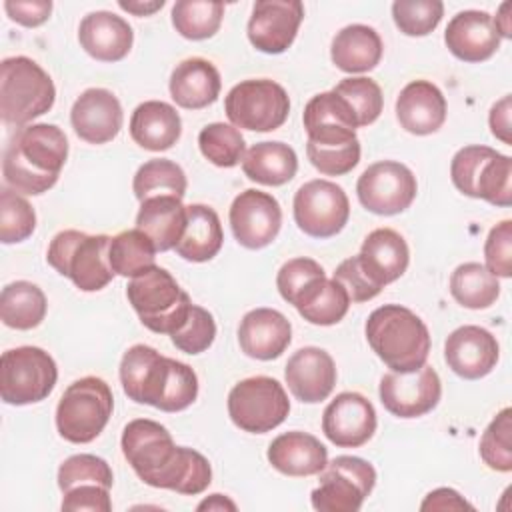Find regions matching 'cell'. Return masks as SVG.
I'll list each match as a JSON object with an SVG mask.
<instances>
[{
    "label": "cell",
    "instance_id": "obj_1",
    "mask_svg": "<svg viewBox=\"0 0 512 512\" xmlns=\"http://www.w3.org/2000/svg\"><path fill=\"white\" fill-rule=\"evenodd\" d=\"M120 446L136 476L152 488L194 496L212 482L210 462L192 448L176 446L160 422L130 420L124 426Z\"/></svg>",
    "mask_w": 512,
    "mask_h": 512
},
{
    "label": "cell",
    "instance_id": "obj_2",
    "mask_svg": "<svg viewBox=\"0 0 512 512\" xmlns=\"http://www.w3.org/2000/svg\"><path fill=\"white\" fill-rule=\"evenodd\" d=\"M120 382L130 400L162 412L186 410L198 396L196 372L146 344H134L124 352Z\"/></svg>",
    "mask_w": 512,
    "mask_h": 512
},
{
    "label": "cell",
    "instance_id": "obj_3",
    "mask_svg": "<svg viewBox=\"0 0 512 512\" xmlns=\"http://www.w3.org/2000/svg\"><path fill=\"white\" fill-rule=\"evenodd\" d=\"M66 158L68 140L56 124H28L12 136L2 174L12 190L38 196L56 184Z\"/></svg>",
    "mask_w": 512,
    "mask_h": 512
},
{
    "label": "cell",
    "instance_id": "obj_4",
    "mask_svg": "<svg viewBox=\"0 0 512 512\" xmlns=\"http://www.w3.org/2000/svg\"><path fill=\"white\" fill-rule=\"evenodd\" d=\"M366 340L392 372H414L428 360V326L400 304H384L368 316Z\"/></svg>",
    "mask_w": 512,
    "mask_h": 512
},
{
    "label": "cell",
    "instance_id": "obj_5",
    "mask_svg": "<svg viewBox=\"0 0 512 512\" xmlns=\"http://www.w3.org/2000/svg\"><path fill=\"white\" fill-rule=\"evenodd\" d=\"M56 100V88L44 68L28 56L4 58L0 64V116L4 124L22 128L46 114Z\"/></svg>",
    "mask_w": 512,
    "mask_h": 512
},
{
    "label": "cell",
    "instance_id": "obj_6",
    "mask_svg": "<svg viewBox=\"0 0 512 512\" xmlns=\"http://www.w3.org/2000/svg\"><path fill=\"white\" fill-rule=\"evenodd\" d=\"M108 246L110 236L106 234L92 236L80 230H62L52 238L46 260L82 292H98L114 278Z\"/></svg>",
    "mask_w": 512,
    "mask_h": 512
},
{
    "label": "cell",
    "instance_id": "obj_7",
    "mask_svg": "<svg viewBox=\"0 0 512 512\" xmlns=\"http://www.w3.org/2000/svg\"><path fill=\"white\" fill-rule=\"evenodd\" d=\"M128 302L140 322L156 334H172L186 320L192 300L172 274L160 266L134 276L126 288Z\"/></svg>",
    "mask_w": 512,
    "mask_h": 512
},
{
    "label": "cell",
    "instance_id": "obj_8",
    "mask_svg": "<svg viewBox=\"0 0 512 512\" xmlns=\"http://www.w3.org/2000/svg\"><path fill=\"white\" fill-rule=\"evenodd\" d=\"M112 408V390L102 378H78L64 390L56 406L58 434L72 444H88L104 430Z\"/></svg>",
    "mask_w": 512,
    "mask_h": 512
},
{
    "label": "cell",
    "instance_id": "obj_9",
    "mask_svg": "<svg viewBox=\"0 0 512 512\" xmlns=\"http://www.w3.org/2000/svg\"><path fill=\"white\" fill-rule=\"evenodd\" d=\"M56 380L54 358L38 346L10 348L0 358V396L6 404L42 402L54 390Z\"/></svg>",
    "mask_w": 512,
    "mask_h": 512
},
{
    "label": "cell",
    "instance_id": "obj_10",
    "mask_svg": "<svg viewBox=\"0 0 512 512\" xmlns=\"http://www.w3.org/2000/svg\"><path fill=\"white\" fill-rule=\"evenodd\" d=\"M288 412V394L270 376L244 378L228 394V416L244 432H270L286 420Z\"/></svg>",
    "mask_w": 512,
    "mask_h": 512
},
{
    "label": "cell",
    "instance_id": "obj_11",
    "mask_svg": "<svg viewBox=\"0 0 512 512\" xmlns=\"http://www.w3.org/2000/svg\"><path fill=\"white\" fill-rule=\"evenodd\" d=\"M224 110L236 128L272 132L286 122L290 98L278 82L268 78H252L232 86V90L226 94Z\"/></svg>",
    "mask_w": 512,
    "mask_h": 512
},
{
    "label": "cell",
    "instance_id": "obj_12",
    "mask_svg": "<svg viewBox=\"0 0 512 512\" xmlns=\"http://www.w3.org/2000/svg\"><path fill=\"white\" fill-rule=\"evenodd\" d=\"M376 484L374 466L358 456H336L320 472L312 506L320 512H356Z\"/></svg>",
    "mask_w": 512,
    "mask_h": 512
},
{
    "label": "cell",
    "instance_id": "obj_13",
    "mask_svg": "<svg viewBox=\"0 0 512 512\" xmlns=\"http://www.w3.org/2000/svg\"><path fill=\"white\" fill-rule=\"evenodd\" d=\"M294 222L312 238L336 236L350 218V202L342 186L330 180H310L294 194Z\"/></svg>",
    "mask_w": 512,
    "mask_h": 512
},
{
    "label": "cell",
    "instance_id": "obj_14",
    "mask_svg": "<svg viewBox=\"0 0 512 512\" xmlns=\"http://www.w3.org/2000/svg\"><path fill=\"white\" fill-rule=\"evenodd\" d=\"M418 192L412 170L396 160L370 164L356 182L360 204L378 216H394L410 208Z\"/></svg>",
    "mask_w": 512,
    "mask_h": 512
},
{
    "label": "cell",
    "instance_id": "obj_15",
    "mask_svg": "<svg viewBox=\"0 0 512 512\" xmlns=\"http://www.w3.org/2000/svg\"><path fill=\"white\" fill-rule=\"evenodd\" d=\"M380 402L398 418H418L436 408L442 396L438 372L424 364L414 372H388L380 380Z\"/></svg>",
    "mask_w": 512,
    "mask_h": 512
},
{
    "label": "cell",
    "instance_id": "obj_16",
    "mask_svg": "<svg viewBox=\"0 0 512 512\" xmlns=\"http://www.w3.org/2000/svg\"><path fill=\"white\" fill-rule=\"evenodd\" d=\"M228 218L238 244L260 250L276 240L282 226V208L272 194L248 188L234 198Z\"/></svg>",
    "mask_w": 512,
    "mask_h": 512
},
{
    "label": "cell",
    "instance_id": "obj_17",
    "mask_svg": "<svg viewBox=\"0 0 512 512\" xmlns=\"http://www.w3.org/2000/svg\"><path fill=\"white\" fill-rule=\"evenodd\" d=\"M304 6L298 0H256L248 20V40L264 54H282L298 34Z\"/></svg>",
    "mask_w": 512,
    "mask_h": 512
},
{
    "label": "cell",
    "instance_id": "obj_18",
    "mask_svg": "<svg viewBox=\"0 0 512 512\" xmlns=\"http://www.w3.org/2000/svg\"><path fill=\"white\" fill-rule=\"evenodd\" d=\"M376 410L358 392H340L322 414L324 436L340 448H358L376 432Z\"/></svg>",
    "mask_w": 512,
    "mask_h": 512
},
{
    "label": "cell",
    "instance_id": "obj_19",
    "mask_svg": "<svg viewBox=\"0 0 512 512\" xmlns=\"http://www.w3.org/2000/svg\"><path fill=\"white\" fill-rule=\"evenodd\" d=\"M498 340L482 326H460L446 338L444 358L448 368L466 380L490 374L498 362Z\"/></svg>",
    "mask_w": 512,
    "mask_h": 512
},
{
    "label": "cell",
    "instance_id": "obj_20",
    "mask_svg": "<svg viewBox=\"0 0 512 512\" xmlns=\"http://www.w3.org/2000/svg\"><path fill=\"white\" fill-rule=\"evenodd\" d=\"M122 120V106L106 88L84 90L70 110V122L76 136L88 144H106L114 140L122 128Z\"/></svg>",
    "mask_w": 512,
    "mask_h": 512
},
{
    "label": "cell",
    "instance_id": "obj_21",
    "mask_svg": "<svg viewBox=\"0 0 512 512\" xmlns=\"http://www.w3.org/2000/svg\"><path fill=\"white\" fill-rule=\"evenodd\" d=\"M336 376L332 356L318 346H304L296 350L284 368V378L292 396L306 404L326 400L334 390Z\"/></svg>",
    "mask_w": 512,
    "mask_h": 512
},
{
    "label": "cell",
    "instance_id": "obj_22",
    "mask_svg": "<svg viewBox=\"0 0 512 512\" xmlns=\"http://www.w3.org/2000/svg\"><path fill=\"white\" fill-rule=\"evenodd\" d=\"M494 18L484 10H462L446 26L444 42L448 50L464 62H484L500 46Z\"/></svg>",
    "mask_w": 512,
    "mask_h": 512
},
{
    "label": "cell",
    "instance_id": "obj_23",
    "mask_svg": "<svg viewBox=\"0 0 512 512\" xmlns=\"http://www.w3.org/2000/svg\"><path fill=\"white\" fill-rule=\"evenodd\" d=\"M356 256L368 280L380 290L386 284L398 280L406 272L410 262V250L406 240L392 228L372 230L364 238L362 248Z\"/></svg>",
    "mask_w": 512,
    "mask_h": 512
},
{
    "label": "cell",
    "instance_id": "obj_24",
    "mask_svg": "<svg viewBox=\"0 0 512 512\" xmlns=\"http://www.w3.org/2000/svg\"><path fill=\"white\" fill-rule=\"evenodd\" d=\"M292 340L290 320L274 308H254L244 314L238 342L246 356L256 360L278 358Z\"/></svg>",
    "mask_w": 512,
    "mask_h": 512
},
{
    "label": "cell",
    "instance_id": "obj_25",
    "mask_svg": "<svg viewBox=\"0 0 512 512\" xmlns=\"http://www.w3.org/2000/svg\"><path fill=\"white\" fill-rule=\"evenodd\" d=\"M396 118L410 134H434L446 120V98L430 80H414L396 98Z\"/></svg>",
    "mask_w": 512,
    "mask_h": 512
},
{
    "label": "cell",
    "instance_id": "obj_26",
    "mask_svg": "<svg viewBox=\"0 0 512 512\" xmlns=\"http://www.w3.org/2000/svg\"><path fill=\"white\" fill-rule=\"evenodd\" d=\"M78 42L92 58L100 62H118L130 52L134 32L122 16L108 10H96L82 18Z\"/></svg>",
    "mask_w": 512,
    "mask_h": 512
},
{
    "label": "cell",
    "instance_id": "obj_27",
    "mask_svg": "<svg viewBox=\"0 0 512 512\" xmlns=\"http://www.w3.org/2000/svg\"><path fill=\"white\" fill-rule=\"evenodd\" d=\"M268 462L286 476H314L328 464V450L316 436L292 430L270 442Z\"/></svg>",
    "mask_w": 512,
    "mask_h": 512
},
{
    "label": "cell",
    "instance_id": "obj_28",
    "mask_svg": "<svg viewBox=\"0 0 512 512\" xmlns=\"http://www.w3.org/2000/svg\"><path fill=\"white\" fill-rule=\"evenodd\" d=\"M220 86V72L210 60L200 56L176 64L170 76V96L186 110H200L216 102Z\"/></svg>",
    "mask_w": 512,
    "mask_h": 512
},
{
    "label": "cell",
    "instance_id": "obj_29",
    "mask_svg": "<svg viewBox=\"0 0 512 512\" xmlns=\"http://www.w3.org/2000/svg\"><path fill=\"white\" fill-rule=\"evenodd\" d=\"M188 222L186 206L178 196H152L140 202L136 214V228L152 242L156 252L176 248Z\"/></svg>",
    "mask_w": 512,
    "mask_h": 512
},
{
    "label": "cell",
    "instance_id": "obj_30",
    "mask_svg": "<svg viewBox=\"0 0 512 512\" xmlns=\"http://www.w3.org/2000/svg\"><path fill=\"white\" fill-rule=\"evenodd\" d=\"M180 134V114L168 102L146 100L138 104L130 116V136L144 150H168L178 142Z\"/></svg>",
    "mask_w": 512,
    "mask_h": 512
},
{
    "label": "cell",
    "instance_id": "obj_31",
    "mask_svg": "<svg viewBox=\"0 0 512 512\" xmlns=\"http://www.w3.org/2000/svg\"><path fill=\"white\" fill-rule=\"evenodd\" d=\"M382 50V40L372 26L350 24L336 32L330 46V58L338 70L358 74L376 68Z\"/></svg>",
    "mask_w": 512,
    "mask_h": 512
},
{
    "label": "cell",
    "instance_id": "obj_32",
    "mask_svg": "<svg viewBox=\"0 0 512 512\" xmlns=\"http://www.w3.org/2000/svg\"><path fill=\"white\" fill-rule=\"evenodd\" d=\"M186 212V230L174 250L188 262H208L220 252L224 242L220 218L214 208L204 204H190Z\"/></svg>",
    "mask_w": 512,
    "mask_h": 512
},
{
    "label": "cell",
    "instance_id": "obj_33",
    "mask_svg": "<svg viewBox=\"0 0 512 512\" xmlns=\"http://www.w3.org/2000/svg\"><path fill=\"white\" fill-rule=\"evenodd\" d=\"M244 174L264 186H282L296 176L298 156L284 142H256L242 158Z\"/></svg>",
    "mask_w": 512,
    "mask_h": 512
},
{
    "label": "cell",
    "instance_id": "obj_34",
    "mask_svg": "<svg viewBox=\"0 0 512 512\" xmlns=\"http://www.w3.org/2000/svg\"><path fill=\"white\" fill-rule=\"evenodd\" d=\"M46 296L40 286L28 280H16L2 288L0 318L8 328L32 330L46 316Z\"/></svg>",
    "mask_w": 512,
    "mask_h": 512
},
{
    "label": "cell",
    "instance_id": "obj_35",
    "mask_svg": "<svg viewBox=\"0 0 512 512\" xmlns=\"http://www.w3.org/2000/svg\"><path fill=\"white\" fill-rule=\"evenodd\" d=\"M298 314L316 326H332L338 324L348 308L350 296L338 280H328L326 276L316 280L294 304Z\"/></svg>",
    "mask_w": 512,
    "mask_h": 512
},
{
    "label": "cell",
    "instance_id": "obj_36",
    "mask_svg": "<svg viewBox=\"0 0 512 512\" xmlns=\"http://www.w3.org/2000/svg\"><path fill=\"white\" fill-rule=\"evenodd\" d=\"M452 298L470 310H482L500 296V282L484 264L464 262L450 276Z\"/></svg>",
    "mask_w": 512,
    "mask_h": 512
},
{
    "label": "cell",
    "instance_id": "obj_37",
    "mask_svg": "<svg viewBox=\"0 0 512 512\" xmlns=\"http://www.w3.org/2000/svg\"><path fill=\"white\" fill-rule=\"evenodd\" d=\"M154 242L138 228L124 230L110 238L108 262L114 274L124 278H134L148 268L156 266Z\"/></svg>",
    "mask_w": 512,
    "mask_h": 512
},
{
    "label": "cell",
    "instance_id": "obj_38",
    "mask_svg": "<svg viewBox=\"0 0 512 512\" xmlns=\"http://www.w3.org/2000/svg\"><path fill=\"white\" fill-rule=\"evenodd\" d=\"M186 174L184 170L166 158H152L144 162L132 182L134 196L142 202L152 196H178L182 198L186 194Z\"/></svg>",
    "mask_w": 512,
    "mask_h": 512
},
{
    "label": "cell",
    "instance_id": "obj_39",
    "mask_svg": "<svg viewBox=\"0 0 512 512\" xmlns=\"http://www.w3.org/2000/svg\"><path fill=\"white\" fill-rule=\"evenodd\" d=\"M224 16L222 2L208 0H178L172 6V26L188 40L212 38Z\"/></svg>",
    "mask_w": 512,
    "mask_h": 512
},
{
    "label": "cell",
    "instance_id": "obj_40",
    "mask_svg": "<svg viewBox=\"0 0 512 512\" xmlns=\"http://www.w3.org/2000/svg\"><path fill=\"white\" fill-rule=\"evenodd\" d=\"M198 146L202 156L220 168L236 166L246 154V142L240 130L224 122L204 126L198 134Z\"/></svg>",
    "mask_w": 512,
    "mask_h": 512
},
{
    "label": "cell",
    "instance_id": "obj_41",
    "mask_svg": "<svg viewBox=\"0 0 512 512\" xmlns=\"http://www.w3.org/2000/svg\"><path fill=\"white\" fill-rule=\"evenodd\" d=\"M480 458L490 470H512V410H500L480 438Z\"/></svg>",
    "mask_w": 512,
    "mask_h": 512
},
{
    "label": "cell",
    "instance_id": "obj_42",
    "mask_svg": "<svg viewBox=\"0 0 512 512\" xmlns=\"http://www.w3.org/2000/svg\"><path fill=\"white\" fill-rule=\"evenodd\" d=\"M36 228V212L20 192L4 188L0 192V240L16 244L32 236Z\"/></svg>",
    "mask_w": 512,
    "mask_h": 512
},
{
    "label": "cell",
    "instance_id": "obj_43",
    "mask_svg": "<svg viewBox=\"0 0 512 512\" xmlns=\"http://www.w3.org/2000/svg\"><path fill=\"white\" fill-rule=\"evenodd\" d=\"M334 92L348 102L356 116L358 128L372 124L382 112L384 96L380 86L372 78H344L334 86Z\"/></svg>",
    "mask_w": 512,
    "mask_h": 512
},
{
    "label": "cell",
    "instance_id": "obj_44",
    "mask_svg": "<svg viewBox=\"0 0 512 512\" xmlns=\"http://www.w3.org/2000/svg\"><path fill=\"white\" fill-rule=\"evenodd\" d=\"M310 164L326 176L348 174L360 162V140L344 142H306Z\"/></svg>",
    "mask_w": 512,
    "mask_h": 512
},
{
    "label": "cell",
    "instance_id": "obj_45",
    "mask_svg": "<svg viewBox=\"0 0 512 512\" xmlns=\"http://www.w3.org/2000/svg\"><path fill=\"white\" fill-rule=\"evenodd\" d=\"M114 476L110 464L94 454H74L66 458L58 468V488L64 492L80 484H100L112 488Z\"/></svg>",
    "mask_w": 512,
    "mask_h": 512
},
{
    "label": "cell",
    "instance_id": "obj_46",
    "mask_svg": "<svg viewBox=\"0 0 512 512\" xmlns=\"http://www.w3.org/2000/svg\"><path fill=\"white\" fill-rule=\"evenodd\" d=\"M482 198L494 206H510L512 204V160L496 152L480 170L474 196Z\"/></svg>",
    "mask_w": 512,
    "mask_h": 512
},
{
    "label": "cell",
    "instance_id": "obj_47",
    "mask_svg": "<svg viewBox=\"0 0 512 512\" xmlns=\"http://www.w3.org/2000/svg\"><path fill=\"white\" fill-rule=\"evenodd\" d=\"M444 4L440 0H396L392 18L406 36H426L442 20Z\"/></svg>",
    "mask_w": 512,
    "mask_h": 512
},
{
    "label": "cell",
    "instance_id": "obj_48",
    "mask_svg": "<svg viewBox=\"0 0 512 512\" xmlns=\"http://www.w3.org/2000/svg\"><path fill=\"white\" fill-rule=\"evenodd\" d=\"M216 338V322L212 314L202 308L192 304L186 320L182 326L170 334L172 344L184 352V354H200L212 346Z\"/></svg>",
    "mask_w": 512,
    "mask_h": 512
},
{
    "label": "cell",
    "instance_id": "obj_49",
    "mask_svg": "<svg viewBox=\"0 0 512 512\" xmlns=\"http://www.w3.org/2000/svg\"><path fill=\"white\" fill-rule=\"evenodd\" d=\"M326 272L324 268L312 260V258H292L282 264V268L276 274V286L280 296L288 304H296L298 298L320 278H324Z\"/></svg>",
    "mask_w": 512,
    "mask_h": 512
},
{
    "label": "cell",
    "instance_id": "obj_50",
    "mask_svg": "<svg viewBox=\"0 0 512 512\" xmlns=\"http://www.w3.org/2000/svg\"><path fill=\"white\" fill-rule=\"evenodd\" d=\"M496 154L494 148L490 146H480V144H472V146H464L460 148L450 164V176L454 186L466 194V196H474V184L476 178L482 170V166L486 164V160H490Z\"/></svg>",
    "mask_w": 512,
    "mask_h": 512
},
{
    "label": "cell",
    "instance_id": "obj_51",
    "mask_svg": "<svg viewBox=\"0 0 512 512\" xmlns=\"http://www.w3.org/2000/svg\"><path fill=\"white\" fill-rule=\"evenodd\" d=\"M486 268L494 276H512V220L496 224L484 242Z\"/></svg>",
    "mask_w": 512,
    "mask_h": 512
},
{
    "label": "cell",
    "instance_id": "obj_52",
    "mask_svg": "<svg viewBox=\"0 0 512 512\" xmlns=\"http://www.w3.org/2000/svg\"><path fill=\"white\" fill-rule=\"evenodd\" d=\"M332 278L344 286V290L350 296V302H368L380 294V288L374 286L364 274V270L360 268L358 256H350L342 260L334 270Z\"/></svg>",
    "mask_w": 512,
    "mask_h": 512
},
{
    "label": "cell",
    "instance_id": "obj_53",
    "mask_svg": "<svg viewBox=\"0 0 512 512\" xmlns=\"http://www.w3.org/2000/svg\"><path fill=\"white\" fill-rule=\"evenodd\" d=\"M60 508L66 512H78V510L110 512L112 510L110 488H104L100 484H80L64 492Z\"/></svg>",
    "mask_w": 512,
    "mask_h": 512
},
{
    "label": "cell",
    "instance_id": "obj_54",
    "mask_svg": "<svg viewBox=\"0 0 512 512\" xmlns=\"http://www.w3.org/2000/svg\"><path fill=\"white\" fill-rule=\"evenodd\" d=\"M4 10L14 22L34 28L44 24L50 18L52 2L50 0H6Z\"/></svg>",
    "mask_w": 512,
    "mask_h": 512
},
{
    "label": "cell",
    "instance_id": "obj_55",
    "mask_svg": "<svg viewBox=\"0 0 512 512\" xmlns=\"http://www.w3.org/2000/svg\"><path fill=\"white\" fill-rule=\"evenodd\" d=\"M474 510L472 504H468L456 490L452 488H436L432 490L424 502L420 504V510Z\"/></svg>",
    "mask_w": 512,
    "mask_h": 512
},
{
    "label": "cell",
    "instance_id": "obj_56",
    "mask_svg": "<svg viewBox=\"0 0 512 512\" xmlns=\"http://www.w3.org/2000/svg\"><path fill=\"white\" fill-rule=\"evenodd\" d=\"M490 130L492 134L502 140L504 144H512L510 138V96H504L500 102H496L490 110Z\"/></svg>",
    "mask_w": 512,
    "mask_h": 512
},
{
    "label": "cell",
    "instance_id": "obj_57",
    "mask_svg": "<svg viewBox=\"0 0 512 512\" xmlns=\"http://www.w3.org/2000/svg\"><path fill=\"white\" fill-rule=\"evenodd\" d=\"M118 6L134 16H150L156 10H160L164 6V0H152V2H142V0H134V2H124L120 0Z\"/></svg>",
    "mask_w": 512,
    "mask_h": 512
},
{
    "label": "cell",
    "instance_id": "obj_58",
    "mask_svg": "<svg viewBox=\"0 0 512 512\" xmlns=\"http://www.w3.org/2000/svg\"><path fill=\"white\" fill-rule=\"evenodd\" d=\"M198 510H236V504L222 494H212L198 504Z\"/></svg>",
    "mask_w": 512,
    "mask_h": 512
},
{
    "label": "cell",
    "instance_id": "obj_59",
    "mask_svg": "<svg viewBox=\"0 0 512 512\" xmlns=\"http://www.w3.org/2000/svg\"><path fill=\"white\" fill-rule=\"evenodd\" d=\"M508 12H510V2H504V4L500 6V10H498V16L494 18V26H496L500 38H510V36H512Z\"/></svg>",
    "mask_w": 512,
    "mask_h": 512
}]
</instances>
